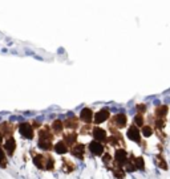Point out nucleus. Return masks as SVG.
<instances>
[{
    "label": "nucleus",
    "mask_w": 170,
    "mask_h": 179,
    "mask_svg": "<svg viewBox=\"0 0 170 179\" xmlns=\"http://www.w3.org/2000/svg\"><path fill=\"white\" fill-rule=\"evenodd\" d=\"M157 147H158V150H160V153H161V154H162V151H163V146L161 145V143H158V146H157Z\"/></svg>",
    "instance_id": "obj_29"
},
{
    "label": "nucleus",
    "mask_w": 170,
    "mask_h": 179,
    "mask_svg": "<svg viewBox=\"0 0 170 179\" xmlns=\"http://www.w3.org/2000/svg\"><path fill=\"white\" fill-rule=\"evenodd\" d=\"M4 147H5V151H7L9 155L14 154L15 147H16V142H15L14 138H8V141L5 142V146H4Z\"/></svg>",
    "instance_id": "obj_11"
},
{
    "label": "nucleus",
    "mask_w": 170,
    "mask_h": 179,
    "mask_svg": "<svg viewBox=\"0 0 170 179\" xmlns=\"http://www.w3.org/2000/svg\"><path fill=\"white\" fill-rule=\"evenodd\" d=\"M135 109H137V113L138 114H145L146 110H148V106H146L145 103H137Z\"/></svg>",
    "instance_id": "obj_23"
},
{
    "label": "nucleus",
    "mask_w": 170,
    "mask_h": 179,
    "mask_svg": "<svg viewBox=\"0 0 170 179\" xmlns=\"http://www.w3.org/2000/svg\"><path fill=\"white\" fill-rule=\"evenodd\" d=\"M126 137L130 139V141L135 142V143H141L142 142V134H141V130L140 128H137L134 124L132 126H129L128 133H126Z\"/></svg>",
    "instance_id": "obj_2"
},
{
    "label": "nucleus",
    "mask_w": 170,
    "mask_h": 179,
    "mask_svg": "<svg viewBox=\"0 0 170 179\" xmlns=\"http://www.w3.org/2000/svg\"><path fill=\"white\" fill-rule=\"evenodd\" d=\"M154 162H156V165H157L158 169L163 170V171H167V170H169L166 161H165V158H163V155L161 154V153H158V154L154 155Z\"/></svg>",
    "instance_id": "obj_7"
},
{
    "label": "nucleus",
    "mask_w": 170,
    "mask_h": 179,
    "mask_svg": "<svg viewBox=\"0 0 170 179\" xmlns=\"http://www.w3.org/2000/svg\"><path fill=\"white\" fill-rule=\"evenodd\" d=\"M55 151L57 153V154H64V153H66V151H68V149H66V143L64 141L59 142V143H56Z\"/></svg>",
    "instance_id": "obj_16"
},
{
    "label": "nucleus",
    "mask_w": 170,
    "mask_h": 179,
    "mask_svg": "<svg viewBox=\"0 0 170 179\" xmlns=\"http://www.w3.org/2000/svg\"><path fill=\"white\" fill-rule=\"evenodd\" d=\"M84 151H85V146L84 145H76L72 150V154L75 155V157H77V158H83Z\"/></svg>",
    "instance_id": "obj_14"
},
{
    "label": "nucleus",
    "mask_w": 170,
    "mask_h": 179,
    "mask_svg": "<svg viewBox=\"0 0 170 179\" xmlns=\"http://www.w3.org/2000/svg\"><path fill=\"white\" fill-rule=\"evenodd\" d=\"M76 126H77V121L73 117L68 118V120L64 122V128H76Z\"/></svg>",
    "instance_id": "obj_21"
},
{
    "label": "nucleus",
    "mask_w": 170,
    "mask_h": 179,
    "mask_svg": "<svg viewBox=\"0 0 170 179\" xmlns=\"http://www.w3.org/2000/svg\"><path fill=\"white\" fill-rule=\"evenodd\" d=\"M134 125L137 128H144L145 126V117H144V114H135L134 116V120H133Z\"/></svg>",
    "instance_id": "obj_13"
},
{
    "label": "nucleus",
    "mask_w": 170,
    "mask_h": 179,
    "mask_svg": "<svg viewBox=\"0 0 170 179\" xmlns=\"http://www.w3.org/2000/svg\"><path fill=\"white\" fill-rule=\"evenodd\" d=\"M93 137H94V141H98V142H105V141H108L106 131H105L104 129L98 128V126L93 129Z\"/></svg>",
    "instance_id": "obj_5"
},
{
    "label": "nucleus",
    "mask_w": 170,
    "mask_h": 179,
    "mask_svg": "<svg viewBox=\"0 0 170 179\" xmlns=\"http://www.w3.org/2000/svg\"><path fill=\"white\" fill-rule=\"evenodd\" d=\"M109 116H110L109 110H108L106 107H104V109H101L98 113H96V116H94V122H96V124H102V122H105V121L109 118Z\"/></svg>",
    "instance_id": "obj_6"
},
{
    "label": "nucleus",
    "mask_w": 170,
    "mask_h": 179,
    "mask_svg": "<svg viewBox=\"0 0 170 179\" xmlns=\"http://www.w3.org/2000/svg\"><path fill=\"white\" fill-rule=\"evenodd\" d=\"M129 161V155L125 149H117L114 154V169H122Z\"/></svg>",
    "instance_id": "obj_1"
},
{
    "label": "nucleus",
    "mask_w": 170,
    "mask_h": 179,
    "mask_svg": "<svg viewBox=\"0 0 170 179\" xmlns=\"http://www.w3.org/2000/svg\"><path fill=\"white\" fill-rule=\"evenodd\" d=\"M19 130H20V133L24 135L25 138H32L33 137V129H32V126L29 124H21L20 128H19Z\"/></svg>",
    "instance_id": "obj_9"
},
{
    "label": "nucleus",
    "mask_w": 170,
    "mask_h": 179,
    "mask_svg": "<svg viewBox=\"0 0 170 179\" xmlns=\"http://www.w3.org/2000/svg\"><path fill=\"white\" fill-rule=\"evenodd\" d=\"M154 133H156V134L158 135V138H160V139H161L162 142L165 141V139H166V137H167L166 133H163L162 130H156V129H154Z\"/></svg>",
    "instance_id": "obj_27"
},
{
    "label": "nucleus",
    "mask_w": 170,
    "mask_h": 179,
    "mask_svg": "<svg viewBox=\"0 0 170 179\" xmlns=\"http://www.w3.org/2000/svg\"><path fill=\"white\" fill-rule=\"evenodd\" d=\"M112 161H113V158H112V155L110 154H104V157H102V162L105 163V165H110Z\"/></svg>",
    "instance_id": "obj_26"
},
{
    "label": "nucleus",
    "mask_w": 170,
    "mask_h": 179,
    "mask_svg": "<svg viewBox=\"0 0 170 179\" xmlns=\"http://www.w3.org/2000/svg\"><path fill=\"white\" fill-rule=\"evenodd\" d=\"M89 150L93 155H101L104 153V146L98 141H92L89 143Z\"/></svg>",
    "instance_id": "obj_4"
},
{
    "label": "nucleus",
    "mask_w": 170,
    "mask_h": 179,
    "mask_svg": "<svg viewBox=\"0 0 170 179\" xmlns=\"http://www.w3.org/2000/svg\"><path fill=\"white\" fill-rule=\"evenodd\" d=\"M134 165L137 167V170H145V161H144V157H135L134 159Z\"/></svg>",
    "instance_id": "obj_17"
},
{
    "label": "nucleus",
    "mask_w": 170,
    "mask_h": 179,
    "mask_svg": "<svg viewBox=\"0 0 170 179\" xmlns=\"http://www.w3.org/2000/svg\"><path fill=\"white\" fill-rule=\"evenodd\" d=\"M0 165L5 166V155H4V151L0 149Z\"/></svg>",
    "instance_id": "obj_28"
},
{
    "label": "nucleus",
    "mask_w": 170,
    "mask_h": 179,
    "mask_svg": "<svg viewBox=\"0 0 170 179\" xmlns=\"http://www.w3.org/2000/svg\"><path fill=\"white\" fill-rule=\"evenodd\" d=\"M44 158H45V157H43V155H36L35 159H33V162H35V165L37 166L39 169H45Z\"/></svg>",
    "instance_id": "obj_18"
},
{
    "label": "nucleus",
    "mask_w": 170,
    "mask_h": 179,
    "mask_svg": "<svg viewBox=\"0 0 170 179\" xmlns=\"http://www.w3.org/2000/svg\"><path fill=\"white\" fill-rule=\"evenodd\" d=\"M1 141H3V133L0 131V143H1Z\"/></svg>",
    "instance_id": "obj_30"
},
{
    "label": "nucleus",
    "mask_w": 170,
    "mask_h": 179,
    "mask_svg": "<svg viewBox=\"0 0 170 179\" xmlns=\"http://www.w3.org/2000/svg\"><path fill=\"white\" fill-rule=\"evenodd\" d=\"M39 146L44 150H49V149H52V143H51V139H40L39 142Z\"/></svg>",
    "instance_id": "obj_19"
},
{
    "label": "nucleus",
    "mask_w": 170,
    "mask_h": 179,
    "mask_svg": "<svg viewBox=\"0 0 170 179\" xmlns=\"http://www.w3.org/2000/svg\"><path fill=\"white\" fill-rule=\"evenodd\" d=\"M52 128H53V130H55L56 133H60V131L63 130V128H64V124L61 122V121H55Z\"/></svg>",
    "instance_id": "obj_22"
},
{
    "label": "nucleus",
    "mask_w": 170,
    "mask_h": 179,
    "mask_svg": "<svg viewBox=\"0 0 170 179\" xmlns=\"http://www.w3.org/2000/svg\"><path fill=\"white\" fill-rule=\"evenodd\" d=\"M141 134H142V137L149 138L154 134V129H153L152 125H145L144 128H141Z\"/></svg>",
    "instance_id": "obj_12"
},
{
    "label": "nucleus",
    "mask_w": 170,
    "mask_h": 179,
    "mask_svg": "<svg viewBox=\"0 0 170 179\" xmlns=\"http://www.w3.org/2000/svg\"><path fill=\"white\" fill-rule=\"evenodd\" d=\"M166 126V118H156L154 121V129L156 130H163Z\"/></svg>",
    "instance_id": "obj_15"
},
{
    "label": "nucleus",
    "mask_w": 170,
    "mask_h": 179,
    "mask_svg": "<svg viewBox=\"0 0 170 179\" xmlns=\"http://www.w3.org/2000/svg\"><path fill=\"white\" fill-rule=\"evenodd\" d=\"M64 141H65L66 145H72L73 142L76 141V134H68L64 137Z\"/></svg>",
    "instance_id": "obj_24"
},
{
    "label": "nucleus",
    "mask_w": 170,
    "mask_h": 179,
    "mask_svg": "<svg viewBox=\"0 0 170 179\" xmlns=\"http://www.w3.org/2000/svg\"><path fill=\"white\" fill-rule=\"evenodd\" d=\"M80 117H81V120H83L85 124H89L90 121L93 120V111L90 110V109H88V107H85V109L81 110Z\"/></svg>",
    "instance_id": "obj_10"
},
{
    "label": "nucleus",
    "mask_w": 170,
    "mask_h": 179,
    "mask_svg": "<svg viewBox=\"0 0 170 179\" xmlns=\"http://www.w3.org/2000/svg\"><path fill=\"white\" fill-rule=\"evenodd\" d=\"M169 113V106L167 105H158L154 109V117L156 118H166Z\"/></svg>",
    "instance_id": "obj_8"
},
{
    "label": "nucleus",
    "mask_w": 170,
    "mask_h": 179,
    "mask_svg": "<svg viewBox=\"0 0 170 179\" xmlns=\"http://www.w3.org/2000/svg\"><path fill=\"white\" fill-rule=\"evenodd\" d=\"M113 174L117 179H125L126 171L124 169H113Z\"/></svg>",
    "instance_id": "obj_20"
},
{
    "label": "nucleus",
    "mask_w": 170,
    "mask_h": 179,
    "mask_svg": "<svg viewBox=\"0 0 170 179\" xmlns=\"http://www.w3.org/2000/svg\"><path fill=\"white\" fill-rule=\"evenodd\" d=\"M137 170V167H135L134 162H130V161H128V163L125 165V171L126 172H133Z\"/></svg>",
    "instance_id": "obj_25"
},
{
    "label": "nucleus",
    "mask_w": 170,
    "mask_h": 179,
    "mask_svg": "<svg viewBox=\"0 0 170 179\" xmlns=\"http://www.w3.org/2000/svg\"><path fill=\"white\" fill-rule=\"evenodd\" d=\"M126 124H128V117H126L124 113H120V114L113 116V118H112V121H110V128L122 129L126 126Z\"/></svg>",
    "instance_id": "obj_3"
}]
</instances>
